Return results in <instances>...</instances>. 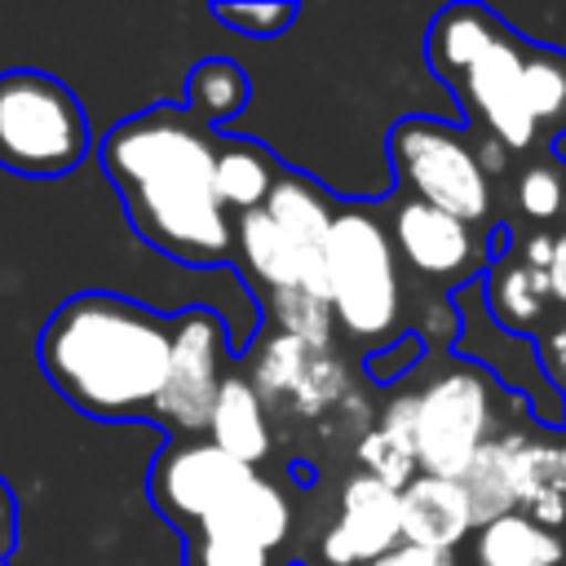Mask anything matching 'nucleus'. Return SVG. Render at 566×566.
Masks as SVG:
<instances>
[{
	"mask_svg": "<svg viewBox=\"0 0 566 566\" xmlns=\"http://www.w3.org/2000/svg\"><path fill=\"white\" fill-rule=\"evenodd\" d=\"M217 133L186 106L119 119L97 155L124 199L128 226L172 261L221 265L234 256V217L217 199Z\"/></svg>",
	"mask_w": 566,
	"mask_h": 566,
	"instance_id": "f257e3e1",
	"label": "nucleus"
},
{
	"mask_svg": "<svg viewBox=\"0 0 566 566\" xmlns=\"http://www.w3.org/2000/svg\"><path fill=\"white\" fill-rule=\"evenodd\" d=\"M402 544V509L398 491L376 482L371 473H349L340 482L336 522L327 526L318 553L327 566H367Z\"/></svg>",
	"mask_w": 566,
	"mask_h": 566,
	"instance_id": "f8f14e48",
	"label": "nucleus"
},
{
	"mask_svg": "<svg viewBox=\"0 0 566 566\" xmlns=\"http://www.w3.org/2000/svg\"><path fill=\"white\" fill-rule=\"evenodd\" d=\"M553 252H557V234H548V230H535V234H526V243H522V261H526L531 270H539V274L553 270Z\"/></svg>",
	"mask_w": 566,
	"mask_h": 566,
	"instance_id": "c9c22d12",
	"label": "nucleus"
},
{
	"mask_svg": "<svg viewBox=\"0 0 566 566\" xmlns=\"http://www.w3.org/2000/svg\"><path fill=\"white\" fill-rule=\"evenodd\" d=\"M354 460L363 464V473H371L376 482H385V486H394V491H402V486L420 473L416 451H411V447H402L398 438H389V433H385V429H376V424L354 442Z\"/></svg>",
	"mask_w": 566,
	"mask_h": 566,
	"instance_id": "bb28decb",
	"label": "nucleus"
},
{
	"mask_svg": "<svg viewBox=\"0 0 566 566\" xmlns=\"http://www.w3.org/2000/svg\"><path fill=\"white\" fill-rule=\"evenodd\" d=\"M217 199L226 203L230 217L239 212H252V208H265L274 181H279V168L270 164V155L252 142H230L221 137L217 142Z\"/></svg>",
	"mask_w": 566,
	"mask_h": 566,
	"instance_id": "4be33fe9",
	"label": "nucleus"
},
{
	"mask_svg": "<svg viewBox=\"0 0 566 566\" xmlns=\"http://www.w3.org/2000/svg\"><path fill=\"white\" fill-rule=\"evenodd\" d=\"M13 544H18V495L9 491V482L0 473V562H9Z\"/></svg>",
	"mask_w": 566,
	"mask_h": 566,
	"instance_id": "f704fd0d",
	"label": "nucleus"
},
{
	"mask_svg": "<svg viewBox=\"0 0 566 566\" xmlns=\"http://www.w3.org/2000/svg\"><path fill=\"white\" fill-rule=\"evenodd\" d=\"M389 234L398 248V261L407 270H416L420 279L433 283H469L482 274V265L491 261V248H482L478 226L420 203V199H402L389 217Z\"/></svg>",
	"mask_w": 566,
	"mask_h": 566,
	"instance_id": "9d476101",
	"label": "nucleus"
},
{
	"mask_svg": "<svg viewBox=\"0 0 566 566\" xmlns=\"http://www.w3.org/2000/svg\"><path fill=\"white\" fill-rule=\"evenodd\" d=\"M522 433H526V429H509L504 438L486 442V447L469 460V469L455 478V482L464 486V495H469V509H473V522H478V526L517 513L513 451H517V438H522Z\"/></svg>",
	"mask_w": 566,
	"mask_h": 566,
	"instance_id": "412c9836",
	"label": "nucleus"
},
{
	"mask_svg": "<svg viewBox=\"0 0 566 566\" xmlns=\"http://www.w3.org/2000/svg\"><path fill=\"white\" fill-rule=\"evenodd\" d=\"M500 31H504V22L495 13H486L482 4H451L429 27V66L447 84H455L495 44Z\"/></svg>",
	"mask_w": 566,
	"mask_h": 566,
	"instance_id": "a211bd4d",
	"label": "nucleus"
},
{
	"mask_svg": "<svg viewBox=\"0 0 566 566\" xmlns=\"http://www.w3.org/2000/svg\"><path fill=\"white\" fill-rule=\"evenodd\" d=\"M522 66H526V44L504 27L495 35V44L451 84L464 106L486 124V137L504 142L509 150H522L535 142L539 124L526 111V93H522Z\"/></svg>",
	"mask_w": 566,
	"mask_h": 566,
	"instance_id": "9b49d317",
	"label": "nucleus"
},
{
	"mask_svg": "<svg viewBox=\"0 0 566 566\" xmlns=\"http://www.w3.org/2000/svg\"><path fill=\"white\" fill-rule=\"evenodd\" d=\"M420 336H402L394 349H380L367 358V376L371 380H398L407 367H420Z\"/></svg>",
	"mask_w": 566,
	"mask_h": 566,
	"instance_id": "2f4dec72",
	"label": "nucleus"
},
{
	"mask_svg": "<svg viewBox=\"0 0 566 566\" xmlns=\"http://www.w3.org/2000/svg\"><path fill=\"white\" fill-rule=\"evenodd\" d=\"M212 18L243 31V35L270 40L296 18V4H212Z\"/></svg>",
	"mask_w": 566,
	"mask_h": 566,
	"instance_id": "c756f323",
	"label": "nucleus"
},
{
	"mask_svg": "<svg viewBox=\"0 0 566 566\" xmlns=\"http://www.w3.org/2000/svg\"><path fill=\"white\" fill-rule=\"evenodd\" d=\"M265 314H270L274 332L296 336V340L318 345V349H327V345H332V336H336L332 301H327V296H318V292H305V287L265 292Z\"/></svg>",
	"mask_w": 566,
	"mask_h": 566,
	"instance_id": "b1692460",
	"label": "nucleus"
},
{
	"mask_svg": "<svg viewBox=\"0 0 566 566\" xmlns=\"http://www.w3.org/2000/svg\"><path fill=\"white\" fill-rule=\"evenodd\" d=\"M548 283H553V301H566V230L557 234V252H553Z\"/></svg>",
	"mask_w": 566,
	"mask_h": 566,
	"instance_id": "4c0bfd02",
	"label": "nucleus"
},
{
	"mask_svg": "<svg viewBox=\"0 0 566 566\" xmlns=\"http://www.w3.org/2000/svg\"><path fill=\"white\" fill-rule=\"evenodd\" d=\"M389 159L411 199L433 203L469 226L491 217V181L478 168L473 142L438 119H398L389 133Z\"/></svg>",
	"mask_w": 566,
	"mask_h": 566,
	"instance_id": "423d86ee",
	"label": "nucleus"
},
{
	"mask_svg": "<svg viewBox=\"0 0 566 566\" xmlns=\"http://www.w3.org/2000/svg\"><path fill=\"white\" fill-rule=\"evenodd\" d=\"M181 539H186V566H283L270 548H256L243 539L203 535V531H190Z\"/></svg>",
	"mask_w": 566,
	"mask_h": 566,
	"instance_id": "c85d7f7f",
	"label": "nucleus"
},
{
	"mask_svg": "<svg viewBox=\"0 0 566 566\" xmlns=\"http://www.w3.org/2000/svg\"><path fill=\"white\" fill-rule=\"evenodd\" d=\"M243 376L270 416L318 420L349 398V363L336 354V345L318 349L283 332H270L252 349Z\"/></svg>",
	"mask_w": 566,
	"mask_h": 566,
	"instance_id": "6e6552de",
	"label": "nucleus"
},
{
	"mask_svg": "<svg viewBox=\"0 0 566 566\" xmlns=\"http://www.w3.org/2000/svg\"><path fill=\"white\" fill-rule=\"evenodd\" d=\"M562 535L531 522L522 509L473 531V566H562Z\"/></svg>",
	"mask_w": 566,
	"mask_h": 566,
	"instance_id": "6ab92c4d",
	"label": "nucleus"
},
{
	"mask_svg": "<svg viewBox=\"0 0 566 566\" xmlns=\"http://www.w3.org/2000/svg\"><path fill=\"white\" fill-rule=\"evenodd\" d=\"M323 265H327L332 314H336V327H345V336L371 345L398 332L402 323L398 248L371 203L336 208Z\"/></svg>",
	"mask_w": 566,
	"mask_h": 566,
	"instance_id": "7ed1b4c3",
	"label": "nucleus"
},
{
	"mask_svg": "<svg viewBox=\"0 0 566 566\" xmlns=\"http://www.w3.org/2000/svg\"><path fill=\"white\" fill-rule=\"evenodd\" d=\"M522 93H526V111L535 115V124L566 119V57L553 49H526Z\"/></svg>",
	"mask_w": 566,
	"mask_h": 566,
	"instance_id": "a878e982",
	"label": "nucleus"
},
{
	"mask_svg": "<svg viewBox=\"0 0 566 566\" xmlns=\"http://www.w3.org/2000/svg\"><path fill=\"white\" fill-rule=\"evenodd\" d=\"M548 301H553L548 274L531 270L522 256L491 265V274H486V283H482V305H486V314H491L504 332H513V336L539 327Z\"/></svg>",
	"mask_w": 566,
	"mask_h": 566,
	"instance_id": "aec40b11",
	"label": "nucleus"
},
{
	"mask_svg": "<svg viewBox=\"0 0 566 566\" xmlns=\"http://www.w3.org/2000/svg\"><path fill=\"white\" fill-rule=\"evenodd\" d=\"M234 252H239L243 270L256 279L261 296L265 292H287V287H305V292L327 296V270L305 261V252L274 226V217L265 208H252V212L234 217Z\"/></svg>",
	"mask_w": 566,
	"mask_h": 566,
	"instance_id": "ddd939ff",
	"label": "nucleus"
},
{
	"mask_svg": "<svg viewBox=\"0 0 566 566\" xmlns=\"http://www.w3.org/2000/svg\"><path fill=\"white\" fill-rule=\"evenodd\" d=\"M473 155H478V168H482V177H486V181H491V177H500V172L509 168V146H504V142H495V137L473 142Z\"/></svg>",
	"mask_w": 566,
	"mask_h": 566,
	"instance_id": "e433bc0d",
	"label": "nucleus"
},
{
	"mask_svg": "<svg viewBox=\"0 0 566 566\" xmlns=\"http://www.w3.org/2000/svg\"><path fill=\"white\" fill-rule=\"evenodd\" d=\"M513 473H517V509H531L544 495H566V442L522 433L513 451Z\"/></svg>",
	"mask_w": 566,
	"mask_h": 566,
	"instance_id": "393cba45",
	"label": "nucleus"
},
{
	"mask_svg": "<svg viewBox=\"0 0 566 566\" xmlns=\"http://www.w3.org/2000/svg\"><path fill=\"white\" fill-rule=\"evenodd\" d=\"M203 535H226V539H243V544H256V548H270L279 553V544L292 535V504L287 495L270 482V478H252L248 486H239L230 495L226 509H217L203 526Z\"/></svg>",
	"mask_w": 566,
	"mask_h": 566,
	"instance_id": "dca6fc26",
	"label": "nucleus"
},
{
	"mask_svg": "<svg viewBox=\"0 0 566 566\" xmlns=\"http://www.w3.org/2000/svg\"><path fill=\"white\" fill-rule=\"evenodd\" d=\"M398 509H402V539L420 544V548L455 553V544H464L478 531L469 495H464V486L455 478L416 473L398 491Z\"/></svg>",
	"mask_w": 566,
	"mask_h": 566,
	"instance_id": "4468645a",
	"label": "nucleus"
},
{
	"mask_svg": "<svg viewBox=\"0 0 566 566\" xmlns=\"http://www.w3.org/2000/svg\"><path fill=\"white\" fill-rule=\"evenodd\" d=\"M504 389L478 358H442L416 389V464L433 478H460L469 460L504 438Z\"/></svg>",
	"mask_w": 566,
	"mask_h": 566,
	"instance_id": "20e7f679",
	"label": "nucleus"
},
{
	"mask_svg": "<svg viewBox=\"0 0 566 566\" xmlns=\"http://www.w3.org/2000/svg\"><path fill=\"white\" fill-rule=\"evenodd\" d=\"M208 442H217L226 455H234L248 469H256L274 451L270 411H265V402L256 398V389L248 385L243 371L226 376V385L217 394V407H212V420H208Z\"/></svg>",
	"mask_w": 566,
	"mask_h": 566,
	"instance_id": "2eb2a0df",
	"label": "nucleus"
},
{
	"mask_svg": "<svg viewBox=\"0 0 566 566\" xmlns=\"http://www.w3.org/2000/svg\"><path fill=\"white\" fill-rule=\"evenodd\" d=\"M513 199L522 208L526 221H553L562 217L566 208V172L557 164H526L517 172V186H513Z\"/></svg>",
	"mask_w": 566,
	"mask_h": 566,
	"instance_id": "cd10ccee",
	"label": "nucleus"
},
{
	"mask_svg": "<svg viewBox=\"0 0 566 566\" xmlns=\"http://www.w3.org/2000/svg\"><path fill=\"white\" fill-rule=\"evenodd\" d=\"M0 566H9V562H0Z\"/></svg>",
	"mask_w": 566,
	"mask_h": 566,
	"instance_id": "58836bf2",
	"label": "nucleus"
},
{
	"mask_svg": "<svg viewBox=\"0 0 566 566\" xmlns=\"http://www.w3.org/2000/svg\"><path fill=\"white\" fill-rule=\"evenodd\" d=\"M367 566H455V553H438V548H420V544H398L385 557L367 562Z\"/></svg>",
	"mask_w": 566,
	"mask_h": 566,
	"instance_id": "72a5a7b5",
	"label": "nucleus"
},
{
	"mask_svg": "<svg viewBox=\"0 0 566 566\" xmlns=\"http://www.w3.org/2000/svg\"><path fill=\"white\" fill-rule=\"evenodd\" d=\"M376 429L416 451V389H398L394 398H385V407L376 411Z\"/></svg>",
	"mask_w": 566,
	"mask_h": 566,
	"instance_id": "7c9ffc66",
	"label": "nucleus"
},
{
	"mask_svg": "<svg viewBox=\"0 0 566 566\" xmlns=\"http://www.w3.org/2000/svg\"><path fill=\"white\" fill-rule=\"evenodd\" d=\"M168 349L172 318L115 292L66 296L35 340L49 385L93 420H150Z\"/></svg>",
	"mask_w": 566,
	"mask_h": 566,
	"instance_id": "f03ea898",
	"label": "nucleus"
},
{
	"mask_svg": "<svg viewBox=\"0 0 566 566\" xmlns=\"http://www.w3.org/2000/svg\"><path fill=\"white\" fill-rule=\"evenodd\" d=\"M226 358H230V336L212 310L195 305L172 314L168 376L150 407V424H159L168 438H208L217 394L230 376Z\"/></svg>",
	"mask_w": 566,
	"mask_h": 566,
	"instance_id": "0eeeda50",
	"label": "nucleus"
},
{
	"mask_svg": "<svg viewBox=\"0 0 566 566\" xmlns=\"http://www.w3.org/2000/svg\"><path fill=\"white\" fill-rule=\"evenodd\" d=\"M248 97H252V84H248V75L239 71V62H230V57H203V62L190 71V80H186V102H181V106H186L199 124L217 128V124L234 119V115L248 106Z\"/></svg>",
	"mask_w": 566,
	"mask_h": 566,
	"instance_id": "5701e85b",
	"label": "nucleus"
},
{
	"mask_svg": "<svg viewBox=\"0 0 566 566\" xmlns=\"http://www.w3.org/2000/svg\"><path fill=\"white\" fill-rule=\"evenodd\" d=\"M265 212L274 217V226L305 252V261L323 265V252H327V234H332V221H336V208L332 199L301 172H279L270 199H265ZM327 270V265H323Z\"/></svg>",
	"mask_w": 566,
	"mask_h": 566,
	"instance_id": "f3484780",
	"label": "nucleus"
},
{
	"mask_svg": "<svg viewBox=\"0 0 566 566\" xmlns=\"http://www.w3.org/2000/svg\"><path fill=\"white\" fill-rule=\"evenodd\" d=\"M88 115L80 97L35 66L0 71V168L27 181L66 177L88 155Z\"/></svg>",
	"mask_w": 566,
	"mask_h": 566,
	"instance_id": "39448f33",
	"label": "nucleus"
},
{
	"mask_svg": "<svg viewBox=\"0 0 566 566\" xmlns=\"http://www.w3.org/2000/svg\"><path fill=\"white\" fill-rule=\"evenodd\" d=\"M261 469L239 464L208 438H168V447L155 455L146 495L181 535L199 531L217 509L230 504L239 486H248Z\"/></svg>",
	"mask_w": 566,
	"mask_h": 566,
	"instance_id": "1a4fd4ad",
	"label": "nucleus"
},
{
	"mask_svg": "<svg viewBox=\"0 0 566 566\" xmlns=\"http://www.w3.org/2000/svg\"><path fill=\"white\" fill-rule=\"evenodd\" d=\"M539 367H544V380L566 394V318L553 323V327L539 336Z\"/></svg>",
	"mask_w": 566,
	"mask_h": 566,
	"instance_id": "473e14b6",
	"label": "nucleus"
}]
</instances>
